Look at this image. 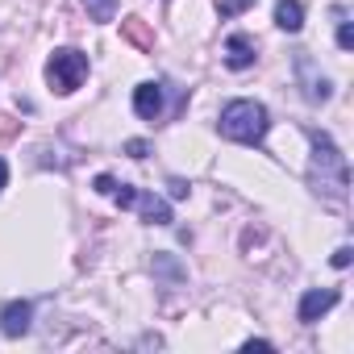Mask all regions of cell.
Segmentation results:
<instances>
[{
  "label": "cell",
  "mask_w": 354,
  "mask_h": 354,
  "mask_svg": "<svg viewBox=\"0 0 354 354\" xmlns=\"http://www.w3.org/2000/svg\"><path fill=\"white\" fill-rule=\"evenodd\" d=\"M313 188L321 196H329L333 205H342L346 201V188H350L346 154L333 146L329 133H313Z\"/></svg>",
  "instance_id": "cell-1"
},
{
  "label": "cell",
  "mask_w": 354,
  "mask_h": 354,
  "mask_svg": "<svg viewBox=\"0 0 354 354\" xmlns=\"http://www.w3.org/2000/svg\"><path fill=\"white\" fill-rule=\"evenodd\" d=\"M267 109L259 100H230L221 109V133L230 142H242V146H259L267 138Z\"/></svg>",
  "instance_id": "cell-2"
},
{
  "label": "cell",
  "mask_w": 354,
  "mask_h": 354,
  "mask_svg": "<svg viewBox=\"0 0 354 354\" xmlns=\"http://www.w3.org/2000/svg\"><path fill=\"white\" fill-rule=\"evenodd\" d=\"M84 75H88V55H80V50H55L46 63V80L59 96L75 92L84 84Z\"/></svg>",
  "instance_id": "cell-3"
},
{
  "label": "cell",
  "mask_w": 354,
  "mask_h": 354,
  "mask_svg": "<svg viewBox=\"0 0 354 354\" xmlns=\"http://www.w3.org/2000/svg\"><path fill=\"white\" fill-rule=\"evenodd\" d=\"M30 317H34V304H30V300H13V304H5V308H0V333H5V337H21V333H30Z\"/></svg>",
  "instance_id": "cell-4"
},
{
  "label": "cell",
  "mask_w": 354,
  "mask_h": 354,
  "mask_svg": "<svg viewBox=\"0 0 354 354\" xmlns=\"http://www.w3.org/2000/svg\"><path fill=\"white\" fill-rule=\"evenodd\" d=\"M333 304H337V292H333V288H325V292L313 288V292H304V300H300V321H304V325H317Z\"/></svg>",
  "instance_id": "cell-5"
},
{
  "label": "cell",
  "mask_w": 354,
  "mask_h": 354,
  "mask_svg": "<svg viewBox=\"0 0 354 354\" xmlns=\"http://www.w3.org/2000/svg\"><path fill=\"white\" fill-rule=\"evenodd\" d=\"M133 113L142 121H158L162 117V88L158 84H138L133 88Z\"/></svg>",
  "instance_id": "cell-6"
},
{
  "label": "cell",
  "mask_w": 354,
  "mask_h": 354,
  "mask_svg": "<svg viewBox=\"0 0 354 354\" xmlns=\"http://www.w3.org/2000/svg\"><path fill=\"white\" fill-rule=\"evenodd\" d=\"M296 71H300V80H304V96H308L313 104L329 100V92H333V88H329V80H325V75H313V59H308V55H300V59H296Z\"/></svg>",
  "instance_id": "cell-7"
},
{
  "label": "cell",
  "mask_w": 354,
  "mask_h": 354,
  "mask_svg": "<svg viewBox=\"0 0 354 354\" xmlns=\"http://www.w3.org/2000/svg\"><path fill=\"white\" fill-rule=\"evenodd\" d=\"M225 63H230L234 71L250 67V63H254V42H250L246 34H230V42H225Z\"/></svg>",
  "instance_id": "cell-8"
},
{
  "label": "cell",
  "mask_w": 354,
  "mask_h": 354,
  "mask_svg": "<svg viewBox=\"0 0 354 354\" xmlns=\"http://www.w3.org/2000/svg\"><path fill=\"white\" fill-rule=\"evenodd\" d=\"M121 38H125L129 46H138V50H154V30H150L142 17H125V21H121Z\"/></svg>",
  "instance_id": "cell-9"
},
{
  "label": "cell",
  "mask_w": 354,
  "mask_h": 354,
  "mask_svg": "<svg viewBox=\"0 0 354 354\" xmlns=\"http://www.w3.org/2000/svg\"><path fill=\"white\" fill-rule=\"evenodd\" d=\"M133 205L142 209V221H146V225H171V209H167V201H158V196H138Z\"/></svg>",
  "instance_id": "cell-10"
},
{
  "label": "cell",
  "mask_w": 354,
  "mask_h": 354,
  "mask_svg": "<svg viewBox=\"0 0 354 354\" xmlns=\"http://www.w3.org/2000/svg\"><path fill=\"white\" fill-rule=\"evenodd\" d=\"M275 26H279V30H288V34H296V30L304 26V9H300V0H279V5H275Z\"/></svg>",
  "instance_id": "cell-11"
},
{
  "label": "cell",
  "mask_w": 354,
  "mask_h": 354,
  "mask_svg": "<svg viewBox=\"0 0 354 354\" xmlns=\"http://www.w3.org/2000/svg\"><path fill=\"white\" fill-rule=\"evenodd\" d=\"M84 9H88V17H92V21H113L117 0H84Z\"/></svg>",
  "instance_id": "cell-12"
},
{
  "label": "cell",
  "mask_w": 354,
  "mask_h": 354,
  "mask_svg": "<svg viewBox=\"0 0 354 354\" xmlns=\"http://www.w3.org/2000/svg\"><path fill=\"white\" fill-rule=\"evenodd\" d=\"M17 133H21V121L9 117V113H0V142H13Z\"/></svg>",
  "instance_id": "cell-13"
},
{
  "label": "cell",
  "mask_w": 354,
  "mask_h": 354,
  "mask_svg": "<svg viewBox=\"0 0 354 354\" xmlns=\"http://www.w3.org/2000/svg\"><path fill=\"white\" fill-rule=\"evenodd\" d=\"M113 201H117L121 209H133V201H138V192H133L129 184H117V188H113Z\"/></svg>",
  "instance_id": "cell-14"
},
{
  "label": "cell",
  "mask_w": 354,
  "mask_h": 354,
  "mask_svg": "<svg viewBox=\"0 0 354 354\" xmlns=\"http://www.w3.org/2000/svg\"><path fill=\"white\" fill-rule=\"evenodd\" d=\"M125 154H129V158H146V154H150V142L133 138V142H125Z\"/></svg>",
  "instance_id": "cell-15"
},
{
  "label": "cell",
  "mask_w": 354,
  "mask_h": 354,
  "mask_svg": "<svg viewBox=\"0 0 354 354\" xmlns=\"http://www.w3.org/2000/svg\"><path fill=\"white\" fill-rule=\"evenodd\" d=\"M337 46H342V50H354V30H350L346 21L337 26Z\"/></svg>",
  "instance_id": "cell-16"
},
{
  "label": "cell",
  "mask_w": 354,
  "mask_h": 354,
  "mask_svg": "<svg viewBox=\"0 0 354 354\" xmlns=\"http://www.w3.org/2000/svg\"><path fill=\"white\" fill-rule=\"evenodd\" d=\"M350 259H354L350 246H337V250H333V267H350Z\"/></svg>",
  "instance_id": "cell-17"
},
{
  "label": "cell",
  "mask_w": 354,
  "mask_h": 354,
  "mask_svg": "<svg viewBox=\"0 0 354 354\" xmlns=\"http://www.w3.org/2000/svg\"><path fill=\"white\" fill-rule=\"evenodd\" d=\"M113 188H117V180H113V175H96V192L113 196Z\"/></svg>",
  "instance_id": "cell-18"
},
{
  "label": "cell",
  "mask_w": 354,
  "mask_h": 354,
  "mask_svg": "<svg viewBox=\"0 0 354 354\" xmlns=\"http://www.w3.org/2000/svg\"><path fill=\"white\" fill-rule=\"evenodd\" d=\"M171 196H188V184L184 180H171Z\"/></svg>",
  "instance_id": "cell-19"
},
{
  "label": "cell",
  "mask_w": 354,
  "mask_h": 354,
  "mask_svg": "<svg viewBox=\"0 0 354 354\" xmlns=\"http://www.w3.org/2000/svg\"><path fill=\"white\" fill-rule=\"evenodd\" d=\"M5 180H9V167H5V158H0V188H5Z\"/></svg>",
  "instance_id": "cell-20"
}]
</instances>
